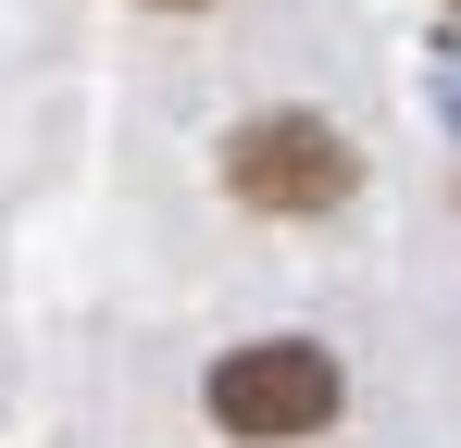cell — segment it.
Masks as SVG:
<instances>
[{
  "mask_svg": "<svg viewBox=\"0 0 461 448\" xmlns=\"http://www.w3.org/2000/svg\"><path fill=\"white\" fill-rule=\"evenodd\" d=\"M337 349H312V336H249L225 362L200 373V411L225 424L237 448H287V436H324L337 424Z\"/></svg>",
  "mask_w": 461,
  "mask_h": 448,
  "instance_id": "cell-1",
  "label": "cell"
},
{
  "mask_svg": "<svg viewBox=\"0 0 461 448\" xmlns=\"http://www.w3.org/2000/svg\"><path fill=\"white\" fill-rule=\"evenodd\" d=\"M349 187H362V149L337 138L324 112H249L225 138V200H249V212H275V224L337 212Z\"/></svg>",
  "mask_w": 461,
  "mask_h": 448,
  "instance_id": "cell-2",
  "label": "cell"
},
{
  "mask_svg": "<svg viewBox=\"0 0 461 448\" xmlns=\"http://www.w3.org/2000/svg\"><path fill=\"white\" fill-rule=\"evenodd\" d=\"M162 13H200V0H162Z\"/></svg>",
  "mask_w": 461,
  "mask_h": 448,
  "instance_id": "cell-3",
  "label": "cell"
}]
</instances>
